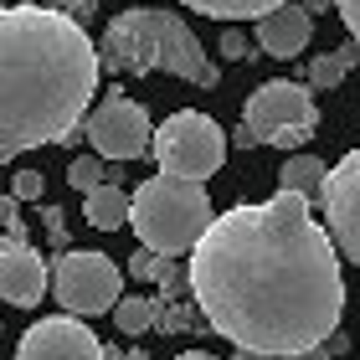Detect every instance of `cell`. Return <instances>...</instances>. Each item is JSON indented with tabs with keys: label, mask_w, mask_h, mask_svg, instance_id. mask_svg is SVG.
<instances>
[{
	"label": "cell",
	"mask_w": 360,
	"mask_h": 360,
	"mask_svg": "<svg viewBox=\"0 0 360 360\" xmlns=\"http://www.w3.org/2000/svg\"><path fill=\"white\" fill-rule=\"evenodd\" d=\"M98 62L108 72H175L195 88H217V62L206 57V46L195 41V31L180 21L175 11L155 6H129L108 21L103 41H98Z\"/></svg>",
	"instance_id": "obj_3"
},
{
	"label": "cell",
	"mask_w": 360,
	"mask_h": 360,
	"mask_svg": "<svg viewBox=\"0 0 360 360\" xmlns=\"http://www.w3.org/2000/svg\"><path fill=\"white\" fill-rule=\"evenodd\" d=\"M62 6H88V0H62Z\"/></svg>",
	"instance_id": "obj_29"
},
{
	"label": "cell",
	"mask_w": 360,
	"mask_h": 360,
	"mask_svg": "<svg viewBox=\"0 0 360 360\" xmlns=\"http://www.w3.org/2000/svg\"><path fill=\"white\" fill-rule=\"evenodd\" d=\"M319 201H324V226H330L335 252L360 268V150L340 155L330 165Z\"/></svg>",
	"instance_id": "obj_9"
},
{
	"label": "cell",
	"mask_w": 360,
	"mask_h": 360,
	"mask_svg": "<svg viewBox=\"0 0 360 360\" xmlns=\"http://www.w3.org/2000/svg\"><path fill=\"white\" fill-rule=\"evenodd\" d=\"M211 195L206 180H180V175H150L144 186L129 195V226L155 257L191 252L201 232L211 226Z\"/></svg>",
	"instance_id": "obj_4"
},
{
	"label": "cell",
	"mask_w": 360,
	"mask_h": 360,
	"mask_svg": "<svg viewBox=\"0 0 360 360\" xmlns=\"http://www.w3.org/2000/svg\"><path fill=\"white\" fill-rule=\"evenodd\" d=\"M309 37H314V15H309L299 0H283L278 11H268L263 21H257V46H263L268 57H299Z\"/></svg>",
	"instance_id": "obj_12"
},
{
	"label": "cell",
	"mask_w": 360,
	"mask_h": 360,
	"mask_svg": "<svg viewBox=\"0 0 360 360\" xmlns=\"http://www.w3.org/2000/svg\"><path fill=\"white\" fill-rule=\"evenodd\" d=\"M180 6H191L195 15H217V21L232 26V21H263L283 0H180Z\"/></svg>",
	"instance_id": "obj_15"
},
{
	"label": "cell",
	"mask_w": 360,
	"mask_h": 360,
	"mask_svg": "<svg viewBox=\"0 0 360 360\" xmlns=\"http://www.w3.org/2000/svg\"><path fill=\"white\" fill-rule=\"evenodd\" d=\"M299 6H304L309 15H314V11H324V6H335V0H299Z\"/></svg>",
	"instance_id": "obj_27"
},
{
	"label": "cell",
	"mask_w": 360,
	"mask_h": 360,
	"mask_svg": "<svg viewBox=\"0 0 360 360\" xmlns=\"http://www.w3.org/2000/svg\"><path fill=\"white\" fill-rule=\"evenodd\" d=\"M103 180H108V160H98V155H77L72 165H68V186H72V191H83V195L98 191Z\"/></svg>",
	"instance_id": "obj_18"
},
{
	"label": "cell",
	"mask_w": 360,
	"mask_h": 360,
	"mask_svg": "<svg viewBox=\"0 0 360 360\" xmlns=\"http://www.w3.org/2000/svg\"><path fill=\"white\" fill-rule=\"evenodd\" d=\"M175 360H217V355H206V350H186V355H175Z\"/></svg>",
	"instance_id": "obj_28"
},
{
	"label": "cell",
	"mask_w": 360,
	"mask_h": 360,
	"mask_svg": "<svg viewBox=\"0 0 360 360\" xmlns=\"http://www.w3.org/2000/svg\"><path fill=\"white\" fill-rule=\"evenodd\" d=\"M232 139H237V150H252V144H257V139H252V129H248V124H237V134H232Z\"/></svg>",
	"instance_id": "obj_25"
},
{
	"label": "cell",
	"mask_w": 360,
	"mask_h": 360,
	"mask_svg": "<svg viewBox=\"0 0 360 360\" xmlns=\"http://www.w3.org/2000/svg\"><path fill=\"white\" fill-rule=\"evenodd\" d=\"M355 345H360V335H355Z\"/></svg>",
	"instance_id": "obj_30"
},
{
	"label": "cell",
	"mask_w": 360,
	"mask_h": 360,
	"mask_svg": "<svg viewBox=\"0 0 360 360\" xmlns=\"http://www.w3.org/2000/svg\"><path fill=\"white\" fill-rule=\"evenodd\" d=\"M191 293L221 340L273 360L324 345L345 314L340 252L293 191L211 217L191 248Z\"/></svg>",
	"instance_id": "obj_1"
},
{
	"label": "cell",
	"mask_w": 360,
	"mask_h": 360,
	"mask_svg": "<svg viewBox=\"0 0 360 360\" xmlns=\"http://www.w3.org/2000/svg\"><path fill=\"white\" fill-rule=\"evenodd\" d=\"M129 273H134V278H160V273H165V263H160L150 248H139L134 257H129Z\"/></svg>",
	"instance_id": "obj_21"
},
{
	"label": "cell",
	"mask_w": 360,
	"mask_h": 360,
	"mask_svg": "<svg viewBox=\"0 0 360 360\" xmlns=\"http://www.w3.org/2000/svg\"><path fill=\"white\" fill-rule=\"evenodd\" d=\"M248 52H252L248 31H242V26H226V31H221V57H232V62H242Z\"/></svg>",
	"instance_id": "obj_19"
},
{
	"label": "cell",
	"mask_w": 360,
	"mask_h": 360,
	"mask_svg": "<svg viewBox=\"0 0 360 360\" xmlns=\"http://www.w3.org/2000/svg\"><path fill=\"white\" fill-rule=\"evenodd\" d=\"M150 155L160 175H180V180H211L226 165V134L211 113L180 108L150 134Z\"/></svg>",
	"instance_id": "obj_5"
},
{
	"label": "cell",
	"mask_w": 360,
	"mask_h": 360,
	"mask_svg": "<svg viewBox=\"0 0 360 360\" xmlns=\"http://www.w3.org/2000/svg\"><path fill=\"white\" fill-rule=\"evenodd\" d=\"M0 6H6V0H0Z\"/></svg>",
	"instance_id": "obj_31"
},
{
	"label": "cell",
	"mask_w": 360,
	"mask_h": 360,
	"mask_svg": "<svg viewBox=\"0 0 360 360\" xmlns=\"http://www.w3.org/2000/svg\"><path fill=\"white\" fill-rule=\"evenodd\" d=\"M278 360H335V355L319 350V345H309V350H293V355H278Z\"/></svg>",
	"instance_id": "obj_24"
},
{
	"label": "cell",
	"mask_w": 360,
	"mask_h": 360,
	"mask_svg": "<svg viewBox=\"0 0 360 360\" xmlns=\"http://www.w3.org/2000/svg\"><path fill=\"white\" fill-rule=\"evenodd\" d=\"M0 226H6L11 237H15V226H21V201H15V195H0Z\"/></svg>",
	"instance_id": "obj_23"
},
{
	"label": "cell",
	"mask_w": 360,
	"mask_h": 360,
	"mask_svg": "<svg viewBox=\"0 0 360 360\" xmlns=\"http://www.w3.org/2000/svg\"><path fill=\"white\" fill-rule=\"evenodd\" d=\"M83 134L93 139V155L98 160H113V165H124V160H139L150 155V113H144V103H134V98L113 93L103 98L88 119H83Z\"/></svg>",
	"instance_id": "obj_8"
},
{
	"label": "cell",
	"mask_w": 360,
	"mask_h": 360,
	"mask_svg": "<svg viewBox=\"0 0 360 360\" xmlns=\"http://www.w3.org/2000/svg\"><path fill=\"white\" fill-rule=\"evenodd\" d=\"M108 314H113V324H119L124 335H144V330L155 324V304H150V299H139V293H129V299H119V304L108 309Z\"/></svg>",
	"instance_id": "obj_17"
},
{
	"label": "cell",
	"mask_w": 360,
	"mask_h": 360,
	"mask_svg": "<svg viewBox=\"0 0 360 360\" xmlns=\"http://www.w3.org/2000/svg\"><path fill=\"white\" fill-rule=\"evenodd\" d=\"M11 195H15V201H37V195H41V175H37V170L11 175Z\"/></svg>",
	"instance_id": "obj_20"
},
{
	"label": "cell",
	"mask_w": 360,
	"mask_h": 360,
	"mask_svg": "<svg viewBox=\"0 0 360 360\" xmlns=\"http://www.w3.org/2000/svg\"><path fill=\"white\" fill-rule=\"evenodd\" d=\"M242 124L252 129L257 144H278V150H299L304 139H314L319 129V103L309 98L304 83H263L248 93V108H242Z\"/></svg>",
	"instance_id": "obj_6"
},
{
	"label": "cell",
	"mask_w": 360,
	"mask_h": 360,
	"mask_svg": "<svg viewBox=\"0 0 360 360\" xmlns=\"http://www.w3.org/2000/svg\"><path fill=\"white\" fill-rule=\"evenodd\" d=\"M41 293H46L41 252L31 248V242H21V237H6L0 242V304L31 309V304H41Z\"/></svg>",
	"instance_id": "obj_11"
},
{
	"label": "cell",
	"mask_w": 360,
	"mask_h": 360,
	"mask_svg": "<svg viewBox=\"0 0 360 360\" xmlns=\"http://www.w3.org/2000/svg\"><path fill=\"white\" fill-rule=\"evenodd\" d=\"M355 62H360V41H345V46H335V52H319L309 62V83L314 88H340Z\"/></svg>",
	"instance_id": "obj_16"
},
{
	"label": "cell",
	"mask_w": 360,
	"mask_h": 360,
	"mask_svg": "<svg viewBox=\"0 0 360 360\" xmlns=\"http://www.w3.org/2000/svg\"><path fill=\"white\" fill-rule=\"evenodd\" d=\"M324 175H330V165H319L314 155H293L283 175H278V191H293V195H304V201H319L324 195Z\"/></svg>",
	"instance_id": "obj_14"
},
{
	"label": "cell",
	"mask_w": 360,
	"mask_h": 360,
	"mask_svg": "<svg viewBox=\"0 0 360 360\" xmlns=\"http://www.w3.org/2000/svg\"><path fill=\"white\" fill-rule=\"evenodd\" d=\"M52 293L68 314L93 319V314H108L124 299V273L103 252H62L52 268Z\"/></svg>",
	"instance_id": "obj_7"
},
{
	"label": "cell",
	"mask_w": 360,
	"mask_h": 360,
	"mask_svg": "<svg viewBox=\"0 0 360 360\" xmlns=\"http://www.w3.org/2000/svg\"><path fill=\"white\" fill-rule=\"evenodd\" d=\"M335 11H340V21H345L350 41H360V0H335Z\"/></svg>",
	"instance_id": "obj_22"
},
{
	"label": "cell",
	"mask_w": 360,
	"mask_h": 360,
	"mask_svg": "<svg viewBox=\"0 0 360 360\" xmlns=\"http://www.w3.org/2000/svg\"><path fill=\"white\" fill-rule=\"evenodd\" d=\"M98 72V46L68 11L0 6V160L72 139Z\"/></svg>",
	"instance_id": "obj_2"
},
{
	"label": "cell",
	"mask_w": 360,
	"mask_h": 360,
	"mask_svg": "<svg viewBox=\"0 0 360 360\" xmlns=\"http://www.w3.org/2000/svg\"><path fill=\"white\" fill-rule=\"evenodd\" d=\"M83 217H88V226H98V232H119V226H129V195H124V186L103 180L98 191H88L83 195Z\"/></svg>",
	"instance_id": "obj_13"
},
{
	"label": "cell",
	"mask_w": 360,
	"mask_h": 360,
	"mask_svg": "<svg viewBox=\"0 0 360 360\" xmlns=\"http://www.w3.org/2000/svg\"><path fill=\"white\" fill-rule=\"evenodd\" d=\"M232 360H273V355H263V350H242V345H237V355H232Z\"/></svg>",
	"instance_id": "obj_26"
},
{
	"label": "cell",
	"mask_w": 360,
	"mask_h": 360,
	"mask_svg": "<svg viewBox=\"0 0 360 360\" xmlns=\"http://www.w3.org/2000/svg\"><path fill=\"white\" fill-rule=\"evenodd\" d=\"M15 360H103V340L77 314L37 319L15 345Z\"/></svg>",
	"instance_id": "obj_10"
}]
</instances>
